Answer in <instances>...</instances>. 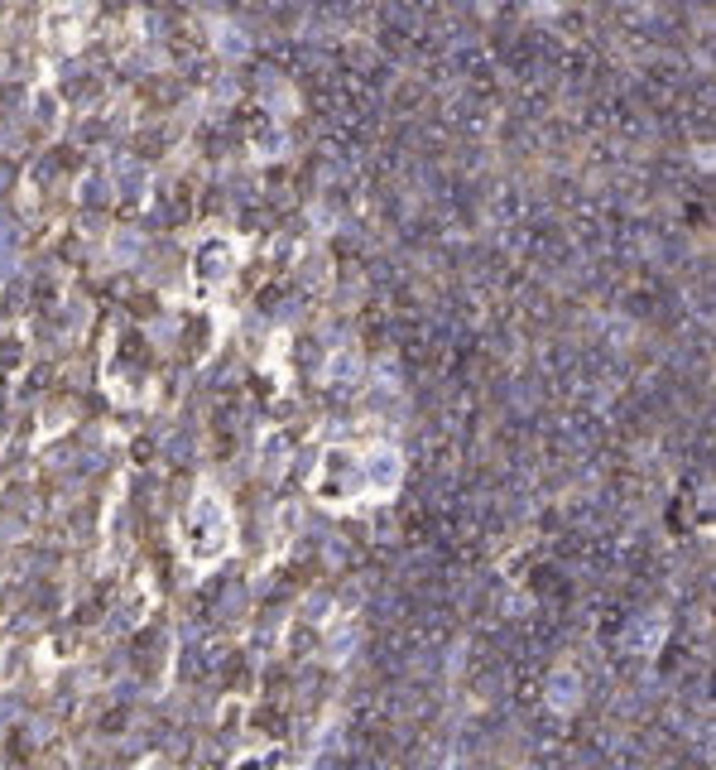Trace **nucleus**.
I'll list each match as a JSON object with an SVG mask.
<instances>
[{
	"instance_id": "f257e3e1",
	"label": "nucleus",
	"mask_w": 716,
	"mask_h": 770,
	"mask_svg": "<svg viewBox=\"0 0 716 770\" xmlns=\"http://www.w3.org/2000/svg\"><path fill=\"white\" fill-rule=\"evenodd\" d=\"M226 544H231V520H226V511L212 496H202L193 506V515H188V554L207 563V559H217Z\"/></svg>"
}]
</instances>
